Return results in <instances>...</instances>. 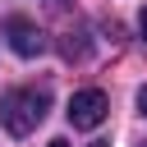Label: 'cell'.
<instances>
[{
    "label": "cell",
    "instance_id": "obj_7",
    "mask_svg": "<svg viewBox=\"0 0 147 147\" xmlns=\"http://www.w3.org/2000/svg\"><path fill=\"white\" fill-rule=\"evenodd\" d=\"M87 147H110V142H87Z\"/></svg>",
    "mask_w": 147,
    "mask_h": 147
},
{
    "label": "cell",
    "instance_id": "obj_3",
    "mask_svg": "<svg viewBox=\"0 0 147 147\" xmlns=\"http://www.w3.org/2000/svg\"><path fill=\"white\" fill-rule=\"evenodd\" d=\"M5 37H9V51L23 55V60H32V55L46 51V32H41L32 18H9V23H5Z\"/></svg>",
    "mask_w": 147,
    "mask_h": 147
},
{
    "label": "cell",
    "instance_id": "obj_2",
    "mask_svg": "<svg viewBox=\"0 0 147 147\" xmlns=\"http://www.w3.org/2000/svg\"><path fill=\"white\" fill-rule=\"evenodd\" d=\"M106 110H110V101H106V92L101 87H83V92H74L69 96V124L74 129H96L101 119H106Z\"/></svg>",
    "mask_w": 147,
    "mask_h": 147
},
{
    "label": "cell",
    "instance_id": "obj_5",
    "mask_svg": "<svg viewBox=\"0 0 147 147\" xmlns=\"http://www.w3.org/2000/svg\"><path fill=\"white\" fill-rule=\"evenodd\" d=\"M138 110H142V115H147V87H142V92H138Z\"/></svg>",
    "mask_w": 147,
    "mask_h": 147
},
{
    "label": "cell",
    "instance_id": "obj_6",
    "mask_svg": "<svg viewBox=\"0 0 147 147\" xmlns=\"http://www.w3.org/2000/svg\"><path fill=\"white\" fill-rule=\"evenodd\" d=\"M46 147H69V142H64V138H51V142H46Z\"/></svg>",
    "mask_w": 147,
    "mask_h": 147
},
{
    "label": "cell",
    "instance_id": "obj_4",
    "mask_svg": "<svg viewBox=\"0 0 147 147\" xmlns=\"http://www.w3.org/2000/svg\"><path fill=\"white\" fill-rule=\"evenodd\" d=\"M138 32H142V41H147V5H142V14H138Z\"/></svg>",
    "mask_w": 147,
    "mask_h": 147
},
{
    "label": "cell",
    "instance_id": "obj_1",
    "mask_svg": "<svg viewBox=\"0 0 147 147\" xmlns=\"http://www.w3.org/2000/svg\"><path fill=\"white\" fill-rule=\"evenodd\" d=\"M46 106H51V96L41 87H14V92L0 96V119H5V129L14 138H28L46 119Z\"/></svg>",
    "mask_w": 147,
    "mask_h": 147
}]
</instances>
